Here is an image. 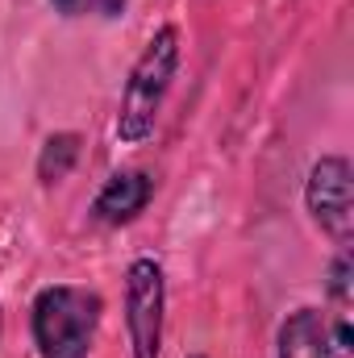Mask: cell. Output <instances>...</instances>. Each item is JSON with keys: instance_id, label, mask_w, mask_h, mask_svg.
<instances>
[{"instance_id": "7", "label": "cell", "mask_w": 354, "mask_h": 358, "mask_svg": "<svg viewBox=\"0 0 354 358\" xmlns=\"http://www.w3.org/2000/svg\"><path fill=\"white\" fill-rule=\"evenodd\" d=\"M80 163V134H55L42 142L38 155V179L42 183H63L71 176V167Z\"/></svg>"}, {"instance_id": "3", "label": "cell", "mask_w": 354, "mask_h": 358, "mask_svg": "<svg viewBox=\"0 0 354 358\" xmlns=\"http://www.w3.org/2000/svg\"><path fill=\"white\" fill-rule=\"evenodd\" d=\"M163 308L167 283L155 259H134L125 271V329L134 358H159L163 350Z\"/></svg>"}, {"instance_id": "8", "label": "cell", "mask_w": 354, "mask_h": 358, "mask_svg": "<svg viewBox=\"0 0 354 358\" xmlns=\"http://www.w3.org/2000/svg\"><path fill=\"white\" fill-rule=\"evenodd\" d=\"M55 13L63 17H100V21H117L125 13L129 0H50Z\"/></svg>"}, {"instance_id": "9", "label": "cell", "mask_w": 354, "mask_h": 358, "mask_svg": "<svg viewBox=\"0 0 354 358\" xmlns=\"http://www.w3.org/2000/svg\"><path fill=\"white\" fill-rule=\"evenodd\" d=\"M330 296L338 300V308L351 304V255H346V250L334 259V271H330Z\"/></svg>"}, {"instance_id": "10", "label": "cell", "mask_w": 354, "mask_h": 358, "mask_svg": "<svg viewBox=\"0 0 354 358\" xmlns=\"http://www.w3.org/2000/svg\"><path fill=\"white\" fill-rule=\"evenodd\" d=\"M192 358H204V355H192Z\"/></svg>"}, {"instance_id": "4", "label": "cell", "mask_w": 354, "mask_h": 358, "mask_svg": "<svg viewBox=\"0 0 354 358\" xmlns=\"http://www.w3.org/2000/svg\"><path fill=\"white\" fill-rule=\"evenodd\" d=\"M279 358H354V334L346 313L296 308L275 338Z\"/></svg>"}, {"instance_id": "1", "label": "cell", "mask_w": 354, "mask_h": 358, "mask_svg": "<svg viewBox=\"0 0 354 358\" xmlns=\"http://www.w3.org/2000/svg\"><path fill=\"white\" fill-rule=\"evenodd\" d=\"M179 67V29L176 25H159L155 38L142 46L125 92H121V108H117V138L125 146H138L155 134V121L163 113V100L171 92Z\"/></svg>"}, {"instance_id": "6", "label": "cell", "mask_w": 354, "mask_h": 358, "mask_svg": "<svg viewBox=\"0 0 354 358\" xmlns=\"http://www.w3.org/2000/svg\"><path fill=\"white\" fill-rule=\"evenodd\" d=\"M155 196V179L146 171H117L113 179H104V187L92 200V217L104 225H125L134 221Z\"/></svg>"}, {"instance_id": "5", "label": "cell", "mask_w": 354, "mask_h": 358, "mask_svg": "<svg viewBox=\"0 0 354 358\" xmlns=\"http://www.w3.org/2000/svg\"><path fill=\"white\" fill-rule=\"evenodd\" d=\"M304 204L313 213V221L338 242L346 246L354 234V200H351V163L342 155H325L313 163L309 183H304Z\"/></svg>"}, {"instance_id": "2", "label": "cell", "mask_w": 354, "mask_h": 358, "mask_svg": "<svg viewBox=\"0 0 354 358\" xmlns=\"http://www.w3.org/2000/svg\"><path fill=\"white\" fill-rule=\"evenodd\" d=\"M100 313H104V300L88 287H76V283L42 287L34 296V308H29V329H34L38 355L88 358L92 346H96Z\"/></svg>"}]
</instances>
